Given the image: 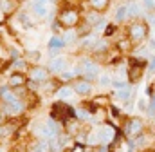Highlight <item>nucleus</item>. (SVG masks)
<instances>
[{"mask_svg": "<svg viewBox=\"0 0 155 152\" xmlns=\"http://www.w3.org/2000/svg\"><path fill=\"white\" fill-rule=\"evenodd\" d=\"M9 132H11L9 127H0V136H5V134H9Z\"/></svg>", "mask_w": 155, "mask_h": 152, "instance_id": "bb28decb", "label": "nucleus"}, {"mask_svg": "<svg viewBox=\"0 0 155 152\" xmlns=\"http://www.w3.org/2000/svg\"><path fill=\"white\" fill-rule=\"evenodd\" d=\"M60 20L63 22V26L72 27L74 24H78V13L76 11H65V13L60 15Z\"/></svg>", "mask_w": 155, "mask_h": 152, "instance_id": "f03ea898", "label": "nucleus"}, {"mask_svg": "<svg viewBox=\"0 0 155 152\" xmlns=\"http://www.w3.org/2000/svg\"><path fill=\"white\" fill-rule=\"evenodd\" d=\"M83 67H85V76L90 80V78H96L97 76V65L96 64H90V62H85L83 64Z\"/></svg>", "mask_w": 155, "mask_h": 152, "instance_id": "6e6552de", "label": "nucleus"}, {"mask_svg": "<svg viewBox=\"0 0 155 152\" xmlns=\"http://www.w3.org/2000/svg\"><path fill=\"white\" fill-rule=\"evenodd\" d=\"M0 152H2V150H0Z\"/></svg>", "mask_w": 155, "mask_h": 152, "instance_id": "ea45409f", "label": "nucleus"}, {"mask_svg": "<svg viewBox=\"0 0 155 152\" xmlns=\"http://www.w3.org/2000/svg\"><path fill=\"white\" fill-rule=\"evenodd\" d=\"M130 36H132L134 42H141V40H144V36H146V26H141V24L132 26V27H130Z\"/></svg>", "mask_w": 155, "mask_h": 152, "instance_id": "f257e3e1", "label": "nucleus"}, {"mask_svg": "<svg viewBox=\"0 0 155 152\" xmlns=\"http://www.w3.org/2000/svg\"><path fill=\"white\" fill-rule=\"evenodd\" d=\"M128 152H134V150H132V149H130V150H128Z\"/></svg>", "mask_w": 155, "mask_h": 152, "instance_id": "58836bf2", "label": "nucleus"}, {"mask_svg": "<svg viewBox=\"0 0 155 152\" xmlns=\"http://www.w3.org/2000/svg\"><path fill=\"white\" fill-rule=\"evenodd\" d=\"M114 138V132H112V129H103L101 132H99V136H97V140H101V141H110Z\"/></svg>", "mask_w": 155, "mask_h": 152, "instance_id": "9b49d317", "label": "nucleus"}, {"mask_svg": "<svg viewBox=\"0 0 155 152\" xmlns=\"http://www.w3.org/2000/svg\"><path fill=\"white\" fill-rule=\"evenodd\" d=\"M74 38H76V33H74V31H67L61 40H63V43H69V42H72Z\"/></svg>", "mask_w": 155, "mask_h": 152, "instance_id": "412c9836", "label": "nucleus"}, {"mask_svg": "<svg viewBox=\"0 0 155 152\" xmlns=\"http://www.w3.org/2000/svg\"><path fill=\"white\" fill-rule=\"evenodd\" d=\"M112 85L116 87L117 91H121V89H124V87H126V83H124V81H121V80H116V81H112Z\"/></svg>", "mask_w": 155, "mask_h": 152, "instance_id": "b1692460", "label": "nucleus"}, {"mask_svg": "<svg viewBox=\"0 0 155 152\" xmlns=\"http://www.w3.org/2000/svg\"><path fill=\"white\" fill-rule=\"evenodd\" d=\"M150 71H155V56L152 58V62H150Z\"/></svg>", "mask_w": 155, "mask_h": 152, "instance_id": "f704fd0d", "label": "nucleus"}, {"mask_svg": "<svg viewBox=\"0 0 155 152\" xmlns=\"http://www.w3.org/2000/svg\"><path fill=\"white\" fill-rule=\"evenodd\" d=\"M90 89H92V85L88 81H78L76 87H74V91H76L78 94H88Z\"/></svg>", "mask_w": 155, "mask_h": 152, "instance_id": "1a4fd4ad", "label": "nucleus"}, {"mask_svg": "<svg viewBox=\"0 0 155 152\" xmlns=\"http://www.w3.org/2000/svg\"><path fill=\"white\" fill-rule=\"evenodd\" d=\"M148 112H150V114H155V96L152 98V109H148Z\"/></svg>", "mask_w": 155, "mask_h": 152, "instance_id": "c756f323", "label": "nucleus"}, {"mask_svg": "<svg viewBox=\"0 0 155 152\" xmlns=\"http://www.w3.org/2000/svg\"><path fill=\"white\" fill-rule=\"evenodd\" d=\"M124 18H126V5H121L116 13V20L117 22H123Z\"/></svg>", "mask_w": 155, "mask_h": 152, "instance_id": "dca6fc26", "label": "nucleus"}, {"mask_svg": "<svg viewBox=\"0 0 155 152\" xmlns=\"http://www.w3.org/2000/svg\"><path fill=\"white\" fill-rule=\"evenodd\" d=\"M74 116H76V118H79V119H88V118H90L87 111H78V112H74Z\"/></svg>", "mask_w": 155, "mask_h": 152, "instance_id": "5701e85b", "label": "nucleus"}, {"mask_svg": "<svg viewBox=\"0 0 155 152\" xmlns=\"http://www.w3.org/2000/svg\"><path fill=\"white\" fill-rule=\"evenodd\" d=\"M148 22H150L152 26H155V16L153 15H148Z\"/></svg>", "mask_w": 155, "mask_h": 152, "instance_id": "72a5a7b5", "label": "nucleus"}, {"mask_svg": "<svg viewBox=\"0 0 155 152\" xmlns=\"http://www.w3.org/2000/svg\"><path fill=\"white\" fill-rule=\"evenodd\" d=\"M152 47L155 49V40H152Z\"/></svg>", "mask_w": 155, "mask_h": 152, "instance_id": "4c0bfd02", "label": "nucleus"}, {"mask_svg": "<svg viewBox=\"0 0 155 152\" xmlns=\"http://www.w3.org/2000/svg\"><path fill=\"white\" fill-rule=\"evenodd\" d=\"M9 83H11V85H22V83H24V76L22 74H13L9 78Z\"/></svg>", "mask_w": 155, "mask_h": 152, "instance_id": "a211bd4d", "label": "nucleus"}, {"mask_svg": "<svg viewBox=\"0 0 155 152\" xmlns=\"http://www.w3.org/2000/svg\"><path fill=\"white\" fill-rule=\"evenodd\" d=\"M90 5L96 7V9H103L108 5V0H90Z\"/></svg>", "mask_w": 155, "mask_h": 152, "instance_id": "f3484780", "label": "nucleus"}, {"mask_svg": "<svg viewBox=\"0 0 155 152\" xmlns=\"http://www.w3.org/2000/svg\"><path fill=\"white\" fill-rule=\"evenodd\" d=\"M141 9H139V5L135 4V2H132L130 5H126V16H139L141 13H139Z\"/></svg>", "mask_w": 155, "mask_h": 152, "instance_id": "9d476101", "label": "nucleus"}, {"mask_svg": "<svg viewBox=\"0 0 155 152\" xmlns=\"http://www.w3.org/2000/svg\"><path fill=\"white\" fill-rule=\"evenodd\" d=\"M72 152H83V147H76V149H74Z\"/></svg>", "mask_w": 155, "mask_h": 152, "instance_id": "e433bc0d", "label": "nucleus"}, {"mask_svg": "<svg viewBox=\"0 0 155 152\" xmlns=\"http://www.w3.org/2000/svg\"><path fill=\"white\" fill-rule=\"evenodd\" d=\"M87 143H88V145H96V143H97V136H96V134H90V136L87 138Z\"/></svg>", "mask_w": 155, "mask_h": 152, "instance_id": "393cba45", "label": "nucleus"}, {"mask_svg": "<svg viewBox=\"0 0 155 152\" xmlns=\"http://www.w3.org/2000/svg\"><path fill=\"white\" fill-rule=\"evenodd\" d=\"M144 5H146L148 9H153V7H155V2H153V0H144Z\"/></svg>", "mask_w": 155, "mask_h": 152, "instance_id": "cd10ccee", "label": "nucleus"}, {"mask_svg": "<svg viewBox=\"0 0 155 152\" xmlns=\"http://www.w3.org/2000/svg\"><path fill=\"white\" fill-rule=\"evenodd\" d=\"M139 109H141V111H144V109H146V102H144V100H141V102H139Z\"/></svg>", "mask_w": 155, "mask_h": 152, "instance_id": "473e14b6", "label": "nucleus"}, {"mask_svg": "<svg viewBox=\"0 0 155 152\" xmlns=\"http://www.w3.org/2000/svg\"><path fill=\"white\" fill-rule=\"evenodd\" d=\"M4 111H5V114H18L22 111V103L18 100L13 103H4Z\"/></svg>", "mask_w": 155, "mask_h": 152, "instance_id": "423d86ee", "label": "nucleus"}, {"mask_svg": "<svg viewBox=\"0 0 155 152\" xmlns=\"http://www.w3.org/2000/svg\"><path fill=\"white\" fill-rule=\"evenodd\" d=\"M56 132H58V129H56L54 123H45V125L41 127V130H40V134L45 136V138H54Z\"/></svg>", "mask_w": 155, "mask_h": 152, "instance_id": "39448f33", "label": "nucleus"}, {"mask_svg": "<svg viewBox=\"0 0 155 152\" xmlns=\"http://www.w3.org/2000/svg\"><path fill=\"white\" fill-rule=\"evenodd\" d=\"M112 33H114V26H108V29L105 31V35L108 36V35H112Z\"/></svg>", "mask_w": 155, "mask_h": 152, "instance_id": "2f4dec72", "label": "nucleus"}, {"mask_svg": "<svg viewBox=\"0 0 155 152\" xmlns=\"http://www.w3.org/2000/svg\"><path fill=\"white\" fill-rule=\"evenodd\" d=\"M33 11L36 16H45L47 15V0H35L33 2Z\"/></svg>", "mask_w": 155, "mask_h": 152, "instance_id": "7ed1b4c3", "label": "nucleus"}, {"mask_svg": "<svg viewBox=\"0 0 155 152\" xmlns=\"http://www.w3.org/2000/svg\"><path fill=\"white\" fill-rule=\"evenodd\" d=\"M15 65H16L18 69H25V62H24V60H16V62H15Z\"/></svg>", "mask_w": 155, "mask_h": 152, "instance_id": "a878e982", "label": "nucleus"}, {"mask_svg": "<svg viewBox=\"0 0 155 152\" xmlns=\"http://www.w3.org/2000/svg\"><path fill=\"white\" fill-rule=\"evenodd\" d=\"M35 152H49V143H45V141H40L38 145L35 147Z\"/></svg>", "mask_w": 155, "mask_h": 152, "instance_id": "aec40b11", "label": "nucleus"}, {"mask_svg": "<svg viewBox=\"0 0 155 152\" xmlns=\"http://www.w3.org/2000/svg\"><path fill=\"white\" fill-rule=\"evenodd\" d=\"M27 85H29V89H36V81H33V80H31Z\"/></svg>", "mask_w": 155, "mask_h": 152, "instance_id": "c9c22d12", "label": "nucleus"}, {"mask_svg": "<svg viewBox=\"0 0 155 152\" xmlns=\"http://www.w3.org/2000/svg\"><path fill=\"white\" fill-rule=\"evenodd\" d=\"M0 92H2V98H4V103H13V102H16V96H15L13 92H9L7 89H2Z\"/></svg>", "mask_w": 155, "mask_h": 152, "instance_id": "f8f14e48", "label": "nucleus"}, {"mask_svg": "<svg viewBox=\"0 0 155 152\" xmlns=\"http://www.w3.org/2000/svg\"><path fill=\"white\" fill-rule=\"evenodd\" d=\"M29 56H31L33 60H40V53H38V51H33V53H29Z\"/></svg>", "mask_w": 155, "mask_h": 152, "instance_id": "c85d7f7f", "label": "nucleus"}, {"mask_svg": "<svg viewBox=\"0 0 155 152\" xmlns=\"http://www.w3.org/2000/svg\"><path fill=\"white\" fill-rule=\"evenodd\" d=\"M49 69H51V71H56V73L63 71V69H65V60H63V56L52 58V60L49 62Z\"/></svg>", "mask_w": 155, "mask_h": 152, "instance_id": "20e7f679", "label": "nucleus"}, {"mask_svg": "<svg viewBox=\"0 0 155 152\" xmlns=\"http://www.w3.org/2000/svg\"><path fill=\"white\" fill-rule=\"evenodd\" d=\"M130 92H132V91H130V87L126 85L124 89H121V91H119V100H124V102H126V100L130 98Z\"/></svg>", "mask_w": 155, "mask_h": 152, "instance_id": "6ab92c4d", "label": "nucleus"}, {"mask_svg": "<svg viewBox=\"0 0 155 152\" xmlns=\"http://www.w3.org/2000/svg\"><path fill=\"white\" fill-rule=\"evenodd\" d=\"M31 74H33V81H36V80H45V78H47V73H45L43 69H35Z\"/></svg>", "mask_w": 155, "mask_h": 152, "instance_id": "2eb2a0df", "label": "nucleus"}, {"mask_svg": "<svg viewBox=\"0 0 155 152\" xmlns=\"http://www.w3.org/2000/svg\"><path fill=\"white\" fill-rule=\"evenodd\" d=\"M99 83H101L103 87H107V85L112 83V80H110V76L108 74H103V76H99Z\"/></svg>", "mask_w": 155, "mask_h": 152, "instance_id": "4be33fe9", "label": "nucleus"}, {"mask_svg": "<svg viewBox=\"0 0 155 152\" xmlns=\"http://www.w3.org/2000/svg\"><path fill=\"white\" fill-rule=\"evenodd\" d=\"M126 129H128V132H130V134H139V132H141V129H143V121H141L139 118H135V119H132V121L128 123V127H126Z\"/></svg>", "mask_w": 155, "mask_h": 152, "instance_id": "0eeeda50", "label": "nucleus"}, {"mask_svg": "<svg viewBox=\"0 0 155 152\" xmlns=\"http://www.w3.org/2000/svg\"><path fill=\"white\" fill-rule=\"evenodd\" d=\"M65 43H63V40L61 38H58V36H54V38H51L49 40V47L51 49H60V47H63Z\"/></svg>", "mask_w": 155, "mask_h": 152, "instance_id": "4468645a", "label": "nucleus"}, {"mask_svg": "<svg viewBox=\"0 0 155 152\" xmlns=\"http://www.w3.org/2000/svg\"><path fill=\"white\" fill-rule=\"evenodd\" d=\"M72 73H63V74H61V78H63V80H71V78H72Z\"/></svg>", "mask_w": 155, "mask_h": 152, "instance_id": "7c9ffc66", "label": "nucleus"}, {"mask_svg": "<svg viewBox=\"0 0 155 152\" xmlns=\"http://www.w3.org/2000/svg\"><path fill=\"white\" fill-rule=\"evenodd\" d=\"M72 94H74V91H72V89H71V87H61V89H60V91H58V96H60V98H61V100H63V98H65V100H67V98H71V96H72Z\"/></svg>", "mask_w": 155, "mask_h": 152, "instance_id": "ddd939ff", "label": "nucleus"}]
</instances>
